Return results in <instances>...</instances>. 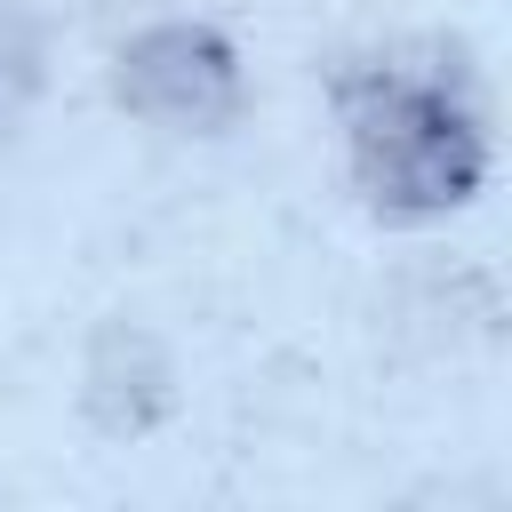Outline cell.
Returning a JSON list of instances; mask_svg holds the SVG:
<instances>
[{"mask_svg": "<svg viewBox=\"0 0 512 512\" xmlns=\"http://www.w3.org/2000/svg\"><path fill=\"white\" fill-rule=\"evenodd\" d=\"M352 184L384 224H440L488 184V112L464 48L424 40L368 56L336 80Z\"/></svg>", "mask_w": 512, "mask_h": 512, "instance_id": "cell-1", "label": "cell"}, {"mask_svg": "<svg viewBox=\"0 0 512 512\" xmlns=\"http://www.w3.org/2000/svg\"><path fill=\"white\" fill-rule=\"evenodd\" d=\"M112 104L160 136H224L248 112V64L240 48L200 16H160L112 48L104 72Z\"/></svg>", "mask_w": 512, "mask_h": 512, "instance_id": "cell-2", "label": "cell"}, {"mask_svg": "<svg viewBox=\"0 0 512 512\" xmlns=\"http://www.w3.org/2000/svg\"><path fill=\"white\" fill-rule=\"evenodd\" d=\"M176 408V360L144 320H104L80 352V416L104 440H144Z\"/></svg>", "mask_w": 512, "mask_h": 512, "instance_id": "cell-3", "label": "cell"}, {"mask_svg": "<svg viewBox=\"0 0 512 512\" xmlns=\"http://www.w3.org/2000/svg\"><path fill=\"white\" fill-rule=\"evenodd\" d=\"M40 96H48V32H40L32 8L0 0V144L24 136Z\"/></svg>", "mask_w": 512, "mask_h": 512, "instance_id": "cell-4", "label": "cell"}]
</instances>
